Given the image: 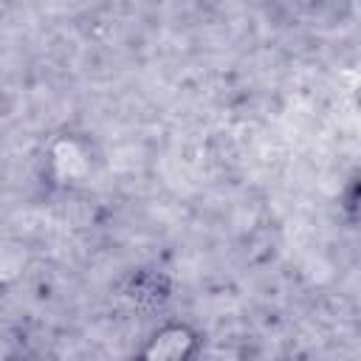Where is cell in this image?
<instances>
[{"label": "cell", "mask_w": 361, "mask_h": 361, "mask_svg": "<svg viewBox=\"0 0 361 361\" xmlns=\"http://www.w3.org/2000/svg\"><path fill=\"white\" fill-rule=\"evenodd\" d=\"M121 299L130 302L135 310H158L169 302L172 296V282L164 271L155 268H138L130 271L121 279Z\"/></svg>", "instance_id": "obj_3"}, {"label": "cell", "mask_w": 361, "mask_h": 361, "mask_svg": "<svg viewBox=\"0 0 361 361\" xmlns=\"http://www.w3.org/2000/svg\"><path fill=\"white\" fill-rule=\"evenodd\" d=\"M96 172V149L85 133L59 130L42 147V180L59 192L85 186Z\"/></svg>", "instance_id": "obj_1"}, {"label": "cell", "mask_w": 361, "mask_h": 361, "mask_svg": "<svg viewBox=\"0 0 361 361\" xmlns=\"http://www.w3.org/2000/svg\"><path fill=\"white\" fill-rule=\"evenodd\" d=\"M341 212H344L355 226H361V175H355V178L347 183V189L341 192Z\"/></svg>", "instance_id": "obj_4"}, {"label": "cell", "mask_w": 361, "mask_h": 361, "mask_svg": "<svg viewBox=\"0 0 361 361\" xmlns=\"http://www.w3.org/2000/svg\"><path fill=\"white\" fill-rule=\"evenodd\" d=\"M203 353V333L186 319L161 322L138 347L141 361H192Z\"/></svg>", "instance_id": "obj_2"}]
</instances>
